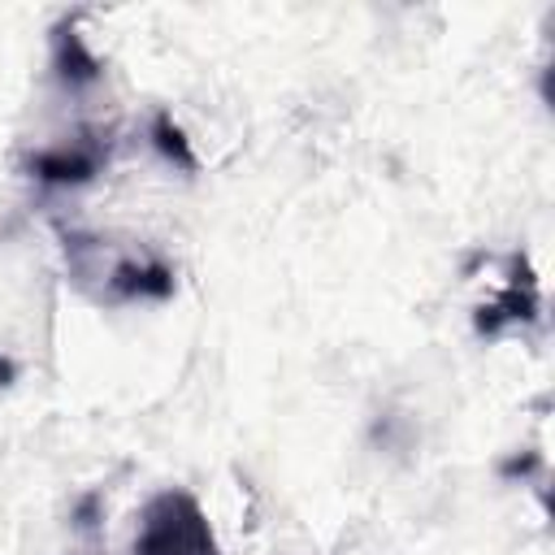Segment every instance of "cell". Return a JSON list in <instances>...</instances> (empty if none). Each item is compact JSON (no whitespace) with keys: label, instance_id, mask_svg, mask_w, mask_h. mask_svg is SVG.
<instances>
[{"label":"cell","instance_id":"cell-1","mask_svg":"<svg viewBox=\"0 0 555 555\" xmlns=\"http://www.w3.org/2000/svg\"><path fill=\"white\" fill-rule=\"evenodd\" d=\"M130 555H217V533L186 490H160L139 516Z\"/></svg>","mask_w":555,"mask_h":555},{"label":"cell","instance_id":"cell-2","mask_svg":"<svg viewBox=\"0 0 555 555\" xmlns=\"http://www.w3.org/2000/svg\"><path fill=\"white\" fill-rule=\"evenodd\" d=\"M104 160H108V152L100 139H74V143H56V147L35 152L30 173L39 182H52V186H82L100 173Z\"/></svg>","mask_w":555,"mask_h":555},{"label":"cell","instance_id":"cell-3","mask_svg":"<svg viewBox=\"0 0 555 555\" xmlns=\"http://www.w3.org/2000/svg\"><path fill=\"white\" fill-rule=\"evenodd\" d=\"M108 291L113 299H165L173 295V269L165 260H117L108 273Z\"/></svg>","mask_w":555,"mask_h":555},{"label":"cell","instance_id":"cell-4","mask_svg":"<svg viewBox=\"0 0 555 555\" xmlns=\"http://www.w3.org/2000/svg\"><path fill=\"white\" fill-rule=\"evenodd\" d=\"M52 69L65 87H87L100 78V61L91 56V48L82 43V35L69 22L56 26V35H52Z\"/></svg>","mask_w":555,"mask_h":555},{"label":"cell","instance_id":"cell-5","mask_svg":"<svg viewBox=\"0 0 555 555\" xmlns=\"http://www.w3.org/2000/svg\"><path fill=\"white\" fill-rule=\"evenodd\" d=\"M152 139H156V147L169 156V160H178V165H195V156H191V147H186V139H182V130L173 126V117L169 113H156V121H152Z\"/></svg>","mask_w":555,"mask_h":555},{"label":"cell","instance_id":"cell-6","mask_svg":"<svg viewBox=\"0 0 555 555\" xmlns=\"http://www.w3.org/2000/svg\"><path fill=\"white\" fill-rule=\"evenodd\" d=\"M0 377H4V382H9V377H13V369H9V364H4V360H0Z\"/></svg>","mask_w":555,"mask_h":555}]
</instances>
